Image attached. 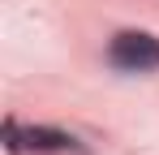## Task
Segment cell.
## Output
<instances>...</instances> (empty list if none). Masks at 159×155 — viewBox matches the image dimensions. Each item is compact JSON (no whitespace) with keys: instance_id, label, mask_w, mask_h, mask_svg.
Masks as SVG:
<instances>
[{"instance_id":"1","label":"cell","mask_w":159,"mask_h":155,"mask_svg":"<svg viewBox=\"0 0 159 155\" xmlns=\"http://www.w3.org/2000/svg\"><path fill=\"white\" fill-rule=\"evenodd\" d=\"M4 147L9 155H48V151H82V142L65 129H52V125H17V121H4Z\"/></svg>"},{"instance_id":"2","label":"cell","mask_w":159,"mask_h":155,"mask_svg":"<svg viewBox=\"0 0 159 155\" xmlns=\"http://www.w3.org/2000/svg\"><path fill=\"white\" fill-rule=\"evenodd\" d=\"M107 60L120 73H151V69H159V39L146 30H120L107 43Z\"/></svg>"}]
</instances>
